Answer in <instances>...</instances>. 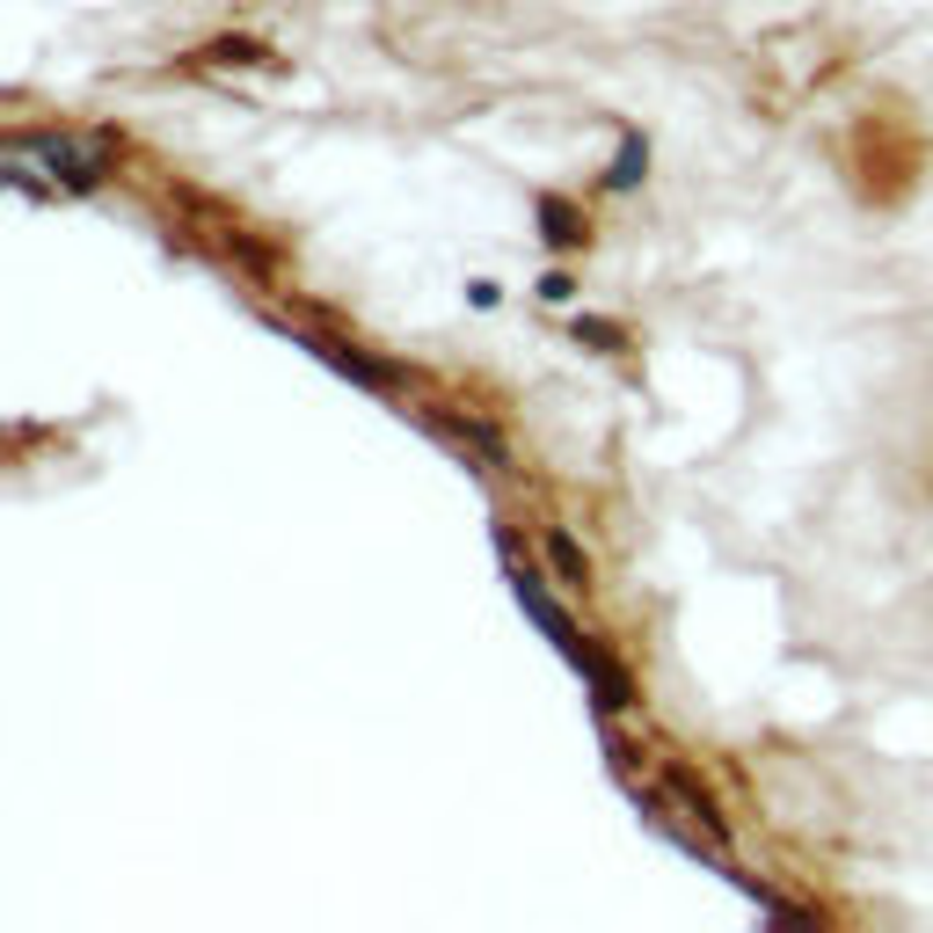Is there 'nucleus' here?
Returning a JSON list of instances; mask_svg holds the SVG:
<instances>
[{
	"label": "nucleus",
	"mask_w": 933,
	"mask_h": 933,
	"mask_svg": "<svg viewBox=\"0 0 933 933\" xmlns=\"http://www.w3.org/2000/svg\"><path fill=\"white\" fill-rule=\"evenodd\" d=\"M8 168L15 176H44L66 183V190H95L110 176V146L103 139H73V132H37V139H15L8 146Z\"/></svg>",
	"instance_id": "nucleus-1"
},
{
	"label": "nucleus",
	"mask_w": 933,
	"mask_h": 933,
	"mask_svg": "<svg viewBox=\"0 0 933 933\" xmlns=\"http://www.w3.org/2000/svg\"><path fill=\"white\" fill-rule=\"evenodd\" d=\"M540 300H554V307H562V300H577V284H569V278H562V270H554V278H547V284H540Z\"/></svg>",
	"instance_id": "nucleus-7"
},
{
	"label": "nucleus",
	"mask_w": 933,
	"mask_h": 933,
	"mask_svg": "<svg viewBox=\"0 0 933 933\" xmlns=\"http://www.w3.org/2000/svg\"><path fill=\"white\" fill-rule=\"evenodd\" d=\"M314 351L329 357L335 372H351V380H365L372 394H394V372H387V365H372V357L357 351V343H343V335H314Z\"/></svg>",
	"instance_id": "nucleus-2"
},
{
	"label": "nucleus",
	"mask_w": 933,
	"mask_h": 933,
	"mask_svg": "<svg viewBox=\"0 0 933 933\" xmlns=\"http://www.w3.org/2000/svg\"><path fill=\"white\" fill-rule=\"evenodd\" d=\"M540 554H547V569H554L569 591H583V583H591V562H583V547L569 540L562 526H547V532H540Z\"/></svg>",
	"instance_id": "nucleus-3"
},
{
	"label": "nucleus",
	"mask_w": 933,
	"mask_h": 933,
	"mask_svg": "<svg viewBox=\"0 0 933 933\" xmlns=\"http://www.w3.org/2000/svg\"><path fill=\"white\" fill-rule=\"evenodd\" d=\"M577 335H591V343H605V351H620V343H628L613 321H577Z\"/></svg>",
	"instance_id": "nucleus-6"
},
{
	"label": "nucleus",
	"mask_w": 933,
	"mask_h": 933,
	"mask_svg": "<svg viewBox=\"0 0 933 933\" xmlns=\"http://www.w3.org/2000/svg\"><path fill=\"white\" fill-rule=\"evenodd\" d=\"M642 160H650V154H642V146L628 139V154H620V168H613V176H605V183H613V190H628V183L642 176Z\"/></svg>",
	"instance_id": "nucleus-5"
},
{
	"label": "nucleus",
	"mask_w": 933,
	"mask_h": 933,
	"mask_svg": "<svg viewBox=\"0 0 933 933\" xmlns=\"http://www.w3.org/2000/svg\"><path fill=\"white\" fill-rule=\"evenodd\" d=\"M540 219H547V241H554V248H583V241H591V227H583L562 197H540Z\"/></svg>",
	"instance_id": "nucleus-4"
}]
</instances>
